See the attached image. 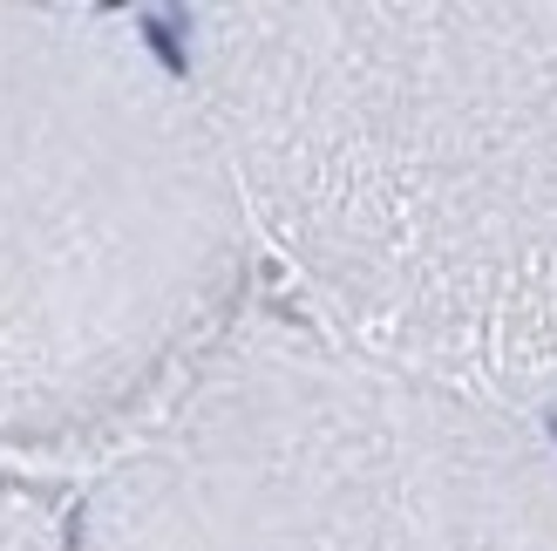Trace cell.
<instances>
[{"label":"cell","instance_id":"1","mask_svg":"<svg viewBox=\"0 0 557 551\" xmlns=\"http://www.w3.org/2000/svg\"><path fill=\"white\" fill-rule=\"evenodd\" d=\"M144 35H150V48L163 54V69H171V75L190 69V54H184V41H177V21H171V14H144Z\"/></svg>","mask_w":557,"mask_h":551},{"label":"cell","instance_id":"2","mask_svg":"<svg viewBox=\"0 0 557 551\" xmlns=\"http://www.w3.org/2000/svg\"><path fill=\"white\" fill-rule=\"evenodd\" d=\"M550 436H557V416H550Z\"/></svg>","mask_w":557,"mask_h":551}]
</instances>
